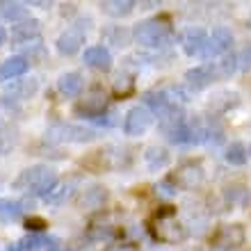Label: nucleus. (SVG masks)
I'll use <instances>...</instances> for the list:
<instances>
[{
    "label": "nucleus",
    "instance_id": "obj_1",
    "mask_svg": "<svg viewBox=\"0 0 251 251\" xmlns=\"http://www.w3.org/2000/svg\"><path fill=\"white\" fill-rule=\"evenodd\" d=\"M55 185H57V174L46 165L30 167L25 172H21V176L14 180L16 190H30L34 197H44V199L55 190Z\"/></svg>",
    "mask_w": 251,
    "mask_h": 251
},
{
    "label": "nucleus",
    "instance_id": "obj_2",
    "mask_svg": "<svg viewBox=\"0 0 251 251\" xmlns=\"http://www.w3.org/2000/svg\"><path fill=\"white\" fill-rule=\"evenodd\" d=\"M151 235L158 242H165V245H174V242H180L185 240V228L176 222V208L172 205H162L151 219Z\"/></svg>",
    "mask_w": 251,
    "mask_h": 251
},
{
    "label": "nucleus",
    "instance_id": "obj_3",
    "mask_svg": "<svg viewBox=\"0 0 251 251\" xmlns=\"http://www.w3.org/2000/svg\"><path fill=\"white\" fill-rule=\"evenodd\" d=\"M132 37H135V41H137L139 46L160 48V46H165V44H169L172 27H169V23L165 19H149L132 27Z\"/></svg>",
    "mask_w": 251,
    "mask_h": 251
},
{
    "label": "nucleus",
    "instance_id": "obj_4",
    "mask_svg": "<svg viewBox=\"0 0 251 251\" xmlns=\"http://www.w3.org/2000/svg\"><path fill=\"white\" fill-rule=\"evenodd\" d=\"M87 21H78V23H73L64 34L57 37V53L60 55H66V57H71L80 50V46L85 44V34H87V25H82Z\"/></svg>",
    "mask_w": 251,
    "mask_h": 251
},
{
    "label": "nucleus",
    "instance_id": "obj_5",
    "mask_svg": "<svg viewBox=\"0 0 251 251\" xmlns=\"http://www.w3.org/2000/svg\"><path fill=\"white\" fill-rule=\"evenodd\" d=\"M233 44V32L228 27L219 25L215 27L210 34H208V41H205L203 50H201V57L203 60H210V57H217V55H224Z\"/></svg>",
    "mask_w": 251,
    "mask_h": 251
},
{
    "label": "nucleus",
    "instance_id": "obj_6",
    "mask_svg": "<svg viewBox=\"0 0 251 251\" xmlns=\"http://www.w3.org/2000/svg\"><path fill=\"white\" fill-rule=\"evenodd\" d=\"M153 124V114L151 110H146L144 105H135L128 110L126 114V121H124V130L126 135H130V137H137V135H144Z\"/></svg>",
    "mask_w": 251,
    "mask_h": 251
},
{
    "label": "nucleus",
    "instance_id": "obj_7",
    "mask_svg": "<svg viewBox=\"0 0 251 251\" xmlns=\"http://www.w3.org/2000/svg\"><path fill=\"white\" fill-rule=\"evenodd\" d=\"M46 137L50 142H89L96 137V132L89 128H78V126L69 124H57L46 132Z\"/></svg>",
    "mask_w": 251,
    "mask_h": 251
},
{
    "label": "nucleus",
    "instance_id": "obj_8",
    "mask_svg": "<svg viewBox=\"0 0 251 251\" xmlns=\"http://www.w3.org/2000/svg\"><path fill=\"white\" fill-rule=\"evenodd\" d=\"M172 180L180 190H194V187H199L203 183V167L199 162H185L180 169H176Z\"/></svg>",
    "mask_w": 251,
    "mask_h": 251
},
{
    "label": "nucleus",
    "instance_id": "obj_9",
    "mask_svg": "<svg viewBox=\"0 0 251 251\" xmlns=\"http://www.w3.org/2000/svg\"><path fill=\"white\" fill-rule=\"evenodd\" d=\"M217 75H219L217 66L212 69V64H201V66L190 69V71L185 73V80H187V85H190L194 92H199V89H205L208 85H212Z\"/></svg>",
    "mask_w": 251,
    "mask_h": 251
},
{
    "label": "nucleus",
    "instance_id": "obj_10",
    "mask_svg": "<svg viewBox=\"0 0 251 251\" xmlns=\"http://www.w3.org/2000/svg\"><path fill=\"white\" fill-rule=\"evenodd\" d=\"M242 242H245V228H242L240 224L222 226V228L212 235V245H215V247H224V249L240 247Z\"/></svg>",
    "mask_w": 251,
    "mask_h": 251
},
{
    "label": "nucleus",
    "instance_id": "obj_11",
    "mask_svg": "<svg viewBox=\"0 0 251 251\" xmlns=\"http://www.w3.org/2000/svg\"><path fill=\"white\" fill-rule=\"evenodd\" d=\"M82 62L87 66H92L96 71H110V66H112V55L107 50L105 46H89L85 48V53H82Z\"/></svg>",
    "mask_w": 251,
    "mask_h": 251
},
{
    "label": "nucleus",
    "instance_id": "obj_12",
    "mask_svg": "<svg viewBox=\"0 0 251 251\" xmlns=\"http://www.w3.org/2000/svg\"><path fill=\"white\" fill-rule=\"evenodd\" d=\"M9 37H12V44H16V46L39 39V21L37 19L21 21V23L12 25V34H9Z\"/></svg>",
    "mask_w": 251,
    "mask_h": 251
},
{
    "label": "nucleus",
    "instance_id": "obj_13",
    "mask_svg": "<svg viewBox=\"0 0 251 251\" xmlns=\"http://www.w3.org/2000/svg\"><path fill=\"white\" fill-rule=\"evenodd\" d=\"M205 41H208V32H205L203 27H187L185 34H183V50L190 57L201 55Z\"/></svg>",
    "mask_w": 251,
    "mask_h": 251
},
{
    "label": "nucleus",
    "instance_id": "obj_14",
    "mask_svg": "<svg viewBox=\"0 0 251 251\" xmlns=\"http://www.w3.org/2000/svg\"><path fill=\"white\" fill-rule=\"evenodd\" d=\"M27 69H30L27 57H23V55H12V57H7V60L0 64V82L19 78V75H23Z\"/></svg>",
    "mask_w": 251,
    "mask_h": 251
},
{
    "label": "nucleus",
    "instance_id": "obj_15",
    "mask_svg": "<svg viewBox=\"0 0 251 251\" xmlns=\"http://www.w3.org/2000/svg\"><path fill=\"white\" fill-rule=\"evenodd\" d=\"M144 105H146V110L151 107V114L162 117V114H167L169 110H172L174 103L169 100L167 92H146L144 94Z\"/></svg>",
    "mask_w": 251,
    "mask_h": 251
},
{
    "label": "nucleus",
    "instance_id": "obj_16",
    "mask_svg": "<svg viewBox=\"0 0 251 251\" xmlns=\"http://www.w3.org/2000/svg\"><path fill=\"white\" fill-rule=\"evenodd\" d=\"M0 16L5 21H12L14 25H16L21 21L30 19V12H27L25 2H7V0H0Z\"/></svg>",
    "mask_w": 251,
    "mask_h": 251
},
{
    "label": "nucleus",
    "instance_id": "obj_17",
    "mask_svg": "<svg viewBox=\"0 0 251 251\" xmlns=\"http://www.w3.org/2000/svg\"><path fill=\"white\" fill-rule=\"evenodd\" d=\"M57 89H60L62 96H69V99L78 96V94L82 92V75L75 71L64 73V75H60V80H57Z\"/></svg>",
    "mask_w": 251,
    "mask_h": 251
},
{
    "label": "nucleus",
    "instance_id": "obj_18",
    "mask_svg": "<svg viewBox=\"0 0 251 251\" xmlns=\"http://www.w3.org/2000/svg\"><path fill=\"white\" fill-rule=\"evenodd\" d=\"M144 160H146V165H149V169L158 172V169H165L172 158H169L167 149H162V146H149L144 153Z\"/></svg>",
    "mask_w": 251,
    "mask_h": 251
},
{
    "label": "nucleus",
    "instance_id": "obj_19",
    "mask_svg": "<svg viewBox=\"0 0 251 251\" xmlns=\"http://www.w3.org/2000/svg\"><path fill=\"white\" fill-rule=\"evenodd\" d=\"M100 9L112 19H121V16H128L135 9V2L132 0H103Z\"/></svg>",
    "mask_w": 251,
    "mask_h": 251
},
{
    "label": "nucleus",
    "instance_id": "obj_20",
    "mask_svg": "<svg viewBox=\"0 0 251 251\" xmlns=\"http://www.w3.org/2000/svg\"><path fill=\"white\" fill-rule=\"evenodd\" d=\"M23 205H25V203H21V201L0 199V222H5V224L19 222L21 215H23Z\"/></svg>",
    "mask_w": 251,
    "mask_h": 251
},
{
    "label": "nucleus",
    "instance_id": "obj_21",
    "mask_svg": "<svg viewBox=\"0 0 251 251\" xmlns=\"http://www.w3.org/2000/svg\"><path fill=\"white\" fill-rule=\"evenodd\" d=\"M37 92V80H23V82H14L9 89H7V99L12 96V99H16V100H25V99H30L32 94Z\"/></svg>",
    "mask_w": 251,
    "mask_h": 251
},
{
    "label": "nucleus",
    "instance_id": "obj_22",
    "mask_svg": "<svg viewBox=\"0 0 251 251\" xmlns=\"http://www.w3.org/2000/svg\"><path fill=\"white\" fill-rule=\"evenodd\" d=\"M107 199V192L105 187H92V190H87L85 194H82V199H80V205L82 208H100L103 205V201Z\"/></svg>",
    "mask_w": 251,
    "mask_h": 251
},
{
    "label": "nucleus",
    "instance_id": "obj_23",
    "mask_svg": "<svg viewBox=\"0 0 251 251\" xmlns=\"http://www.w3.org/2000/svg\"><path fill=\"white\" fill-rule=\"evenodd\" d=\"M75 183H78V178H71V180H66V183H57V185H55V190L46 197V201H48V203H62L64 199H69V194L73 192Z\"/></svg>",
    "mask_w": 251,
    "mask_h": 251
},
{
    "label": "nucleus",
    "instance_id": "obj_24",
    "mask_svg": "<svg viewBox=\"0 0 251 251\" xmlns=\"http://www.w3.org/2000/svg\"><path fill=\"white\" fill-rule=\"evenodd\" d=\"M247 158H249V151H247L240 142H233V144L226 149V162H228V165L242 167L247 162Z\"/></svg>",
    "mask_w": 251,
    "mask_h": 251
},
{
    "label": "nucleus",
    "instance_id": "obj_25",
    "mask_svg": "<svg viewBox=\"0 0 251 251\" xmlns=\"http://www.w3.org/2000/svg\"><path fill=\"white\" fill-rule=\"evenodd\" d=\"M103 37H105L110 44H114L117 48H124L130 44V37L132 34L128 32V30H124V27H110V30H105L103 32Z\"/></svg>",
    "mask_w": 251,
    "mask_h": 251
},
{
    "label": "nucleus",
    "instance_id": "obj_26",
    "mask_svg": "<svg viewBox=\"0 0 251 251\" xmlns=\"http://www.w3.org/2000/svg\"><path fill=\"white\" fill-rule=\"evenodd\" d=\"M132 89H135V80L130 75H119V78L114 80V94L126 99V96H130Z\"/></svg>",
    "mask_w": 251,
    "mask_h": 251
},
{
    "label": "nucleus",
    "instance_id": "obj_27",
    "mask_svg": "<svg viewBox=\"0 0 251 251\" xmlns=\"http://www.w3.org/2000/svg\"><path fill=\"white\" fill-rule=\"evenodd\" d=\"M235 66H238V57H235V55H224V60L217 62L219 78H228V75L235 71Z\"/></svg>",
    "mask_w": 251,
    "mask_h": 251
},
{
    "label": "nucleus",
    "instance_id": "obj_28",
    "mask_svg": "<svg viewBox=\"0 0 251 251\" xmlns=\"http://www.w3.org/2000/svg\"><path fill=\"white\" fill-rule=\"evenodd\" d=\"M238 69L240 71H245V73L251 71V46L242 48V53L238 55Z\"/></svg>",
    "mask_w": 251,
    "mask_h": 251
},
{
    "label": "nucleus",
    "instance_id": "obj_29",
    "mask_svg": "<svg viewBox=\"0 0 251 251\" xmlns=\"http://www.w3.org/2000/svg\"><path fill=\"white\" fill-rule=\"evenodd\" d=\"M46 219H41V217H30L25 219V228L27 231H32V233H41L44 228H46Z\"/></svg>",
    "mask_w": 251,
    "mask_h": 251
},
{
    "label": "nucleus",
    "instance_id": "obj_30",
    "mask_svg": "<svg viewBox=\"0 0 251 251\" xmlns=\"http://www.w3.org/2000/svg\"><path fill=\"white\" fill-rule=\"evenodd\" d=\"M105 251H137L132 245H110Z\"/></svg>",
    "mask_w": 251,
    "mask_h": 251
},
{
    "label": "nucleus",
    "instance_id": "obj_31",
    "mask_svg": "<svg viewBox=\"0 0 251 251\" xmlns=\"http://www.w3.org/2000/svg\"><path fill=\"white\" fill-rule=\"evenodd\" d=\"M5 44H7V30L0 25V46H5Z\"/></svg>",
    "mask_w": 251,
    "mask_h": 251
},
{
    "label": "nucleus",
    "instance_id": "obj_32",
    "mask_svg": "<svg viewBox=\"0 0 251 251\" xmlns=\"http://www.w3.org/2000/svg\"><path fill=\"white\" fill-rule=\"evenodd\" d=\"M57 251H71V249H66V247H60V249H57Z\"/></svg>",
    "mask_w": 251,
    "mask_h": 251
},
{
    "label": "nucleus",
    "instance_id": "obj_33",
    "mask_svg": "<svg viewBox=\"0 0 251 251\" xmlns=\"http://www.w3.org/2000/svg\"><path fill=\"white\" fill-rule=\"evenodd\" d=\"M0 151H2V142H0Z\"/></svg>",
    "mask_w": 251,
    "mask_h": 251
},
{
    "label": "nucleus",
    "instance_id": "obj_34",
    "mask_svg": "<svg viewBox=\"0 0 251 251\" xmlns=\"http://www.w3.org/2000/svg\"><path fill=\"white\" fill-rule=\"evenodd\" d=\"M249 155H251V146H249Z\"/></svg>",
    "mask_w": 251,
    "mask_h": 251
}]
</instances>
